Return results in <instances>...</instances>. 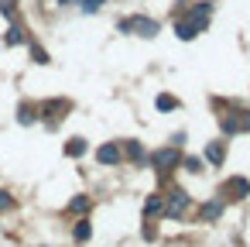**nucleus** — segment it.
I'll list each match as a JSON object with an SVG mask.
<instances>
[{"label":"nucleus","instance_id":"obj_1","mask_svg":"<svg viewBox=\"0 0 250 247\" xmlns=\"http://www.w3.org/2000/svg\"><path fill=\"white\" fill-rule=\"evenodd\" d=\"M188 209V196L182 192V189H171V196H168V202H165V213L175 220V216H182Z\"/></svg>","mask_w":250,"mask_h":247},{"label":"nucleus","instance_id":"obj_2","mask_svg":"<svg viewBox=\"0 0 250 247\" xmlns=\"http://www.w3.org/2000/svg\"><path fill=\"white\" fill-rule=\"evenodd\" d=\"M175 161H178V144H175V148H161V151H154V155H151V165H154L158 172L171 168Z\"/></svg>","mask_w":250,"mask_h":247},{"label":"nucleus","instance_id":"obj_3","mask_svg":"<svg viewBox=\"0 0 250 247\" xmlns=\"http://www.w3.org/2000/svg\"><path fill=\"white\" fill-rule=\"evenodd\" d=\"M223 192L233 196V199H243V196H250V182H247V179H229V182L223 185Z\"/></svg>","mask_w":250,"mask_h":247},{"label":"nucleus","instance_id":"obj_4","mask_svg":"<svg viewBox=\"0 0 250 247\" xmlns=\"http://www.w3.org/2000/svg\"><path fill=\"white\" fill-rule=\"evenodd\" d=\"M130 28H137V35H144V38H154L158 35V24L151 18H130Z\"/></svg>","mask_w":250,"mask_h":247},{"label":"nucleus","instance_id":"obj_5","mask_svg":"<svg viewBox=\"0 0 250 247\" xmlns=\"http://www.w3.org/2000/svg\"><path fill=\"white\" fill-rule=\"evenodd\" d=\"M96 158H100V165H117V161H120V148H117V144H103V148L96 151Z\"/></svg>","mask_w":250,"mask_h":247},{"label":"nucleus","instance_id":"obj_6","mask_svg":"<svg viewBox=\"0 0 250 247\" xmlns=\"http://www.w3.org/2000/svg\"><path fill=\"white\" fill-rule=\"evenodd\" d=\"M65 155H69V158H79V155H86V141H83V137H72V141L65 144Z\"/></svg>","mask_w":250,"mask_h":247},{"label":"nucleus","instance_id":"obj_7","mask_svg":"<svg viewBox=\"0 0 250 247\" xmlns=\"http://www.w3.org/2000/svg\"><path fill=\"white\" fill-rule=\"evenodd\" d=\"M89 233H93L89 220H79V223H76V230H72V237H76L79 244H86V240H89Z\"/></svg>","mask_w":250,"mask_h":247},{"label":"nucleus","instance_id":"obj_8","mask_svg":"<svg viewBox=\"0 0 250 247\" xmlns=\"http://www.w3.org/2000/svg\"><path fill=\"white\" fill-rule=\"evenodd\" d=\"M206 158H209L212 165H219V161H223V144H219V141H212V144L206 148Z\"/></svg>","mask_w":250,"mask_h":247},{"label":"nucleus","instance_id":"obj_9","mask_svg":"<svg viewBox=\"0 0 250 247\" xmlns=\"http://www.w3.org/2000/svg\"><path fill=\"white\" fill-rule=\"evenodd\" d=\"M161 209H165V202H161V196H151V199L144 202V213H147V216H158Z\"/></svg>","mask_w":250,"mask_h":247},{"label":"nucleus","instance_id":"obj_10","mask_svg":"<svg viewBox=\"0 0 250 247\" xmlns=\"http://www.w3.org/2000/svg\"><path fill=\"white\" fill-rule=\"evenodd\" d=\"M219 213H223V202H219V199H216V202H206V206H202V220H216Z\"/></svg>","mask_w":250,"mask_h":247},{"label":"nucleus","instance_id":"obj_11","mask_svg":"<svg viewBox=\"0 0 250 247\" xmlns=\"http://www.w3.org/2000/svg\"><path fill=\"white\" fill-rule=\"evenodd\" d=\"M195 31H199V28H195V24H188V21H185V24H178V38H182V42H192V38H195Z\"/></svg>","mask_w":250,"mask_h":247},{"label":"nucleus","instance_id":"obj_12","mask_svg":"<svg viewBox=\"0 0 250 247\" xmlns=\"http://www.w3.org/2000/svg\"><path fill=\"white\" fill-rule=\"evenodd\" d=\"M223 131H226V134H236V131H240V113H229V117L223 120Z\"/></svg>","mask_w":250,"mask_h":247},{"label":"nucleus","instance_id":"obj_13","mask_svg":"<svg viewBox=\"0 0 250 247\" xmlns=\"http://www.w3.org/2000/svg\"><path fill=\"white\" fill-rule=\"evenodd\" d=\"M175 107H178V100H175V96H168V93H161V96H158V110H175Z\"/></svg>","mask_w":250,"mask_h":247},{"label":"nucleus","instance_id":"obj_14","mask_svg":"<svg viewBox=\"0 0 250 247\" xmlns=\"http://www.w3.org/2000/svg\"><path fill=\"white\" fill-rule=\"evenodd\" d=\"M69 209H72V213H86V209H89V199H86V196H76V199L69 202Z\"/></svg>","mask_w":250,"mask_h":247},{"label":"nucleus","instance_id":"obj_15","mask_svg":"<svg viewBox=\"0 0 250 247\" xmlns=\"http://www.w3.org/2000/svg\"><path fill=\"white\" fill-rule=\"evenodd\" d=\"M35 117H38V113H35L31 107H21V110H18V120H21V124H35Z\"/></svg>","mask_w":250,"mask_h":247},{"label":"nucleus","instance_id":"obj_16","mask_svg":"<svg viewBox=\"0 0 250 247\" xmlns=\"http://www.w3.org/2000/svg\"><path fill=\"white\" fill-rule=\"evenodd\" d=\"M127 155H130L134 161H144V151H141V144H137V141H127Z\"/></svg>","mask_w":250,"mask_h":247},{"label":"nucleus","instance_id":"obj_17","mask_svg":"<svg viewBox=\"0 0 250 247\" xmlns=\"http://www.w3.org/2000/svg\"><path fill=\"white\" fill-rule=\"evenodd\" d=\"M76 4H79L86 14H93V11H100V4H103V0H76Z\"/></svg>","mask_w":250,"mask_h":247},{"label":"nucleus","instance_id":"obj_18","mask_svg":"<svg viewBox=\"0 0 250 247\" xmlns=\"http://www.w3.org/2000/svg\"><path fill=\"white\" fill-rule=\"evenodd\" d=\"M21 42H24L21 28H11V31H7V45H21Z\"/></svg>","mask_w":250,"mask_h":247},{"label":"nucleus","instance_id":"obj_19","mask_svg":"<svg viewBox=\"0 0 250 247\" xmlns=\"http://www.w3.org/2000/svg\"><path fill=\"white\" fill-rule=\"evenodd\" d=\"M31 55H35V62H42V66L48 62V55H45V48H38V45H31Z\"/></svg>","mask_w":250,"mask_h":247},{"label":"nucleus","instance_id":"obj_20","mask_svg":"<svg viewBox=\"0 0 250 247\" xmlns=\"http://www.w3.org/2000/svg\"><path fill=\"white\" fill-rule=\"evenodd\" d=\"M182 165H185V168H188V172H202V161H199V158H185V161H182Z\"/></svg>","mask_w":250,"mask_h":247},{"label":"nucleus","instance_id":"obj_21","mask_svg":"<svg viewBox=\"0 0 250 247\" xmlns=\"http://www.w3.org/2000/svg\"><path fill=\"white\" fill-rule=\"evenodd\" d=\"M0 11H4L7 18H14V0H0Z\"/></svg>","mask_w":250,"mask_h":247},{"label":"nucleus","instance_id":"obj_22","mask_svg":"<svg viewBox=\"0 0 250 247\" xmlns=\"http://www.w3.org/2000/svg\"><path fill=\"white\" fill-rule=\"evenodd\" d=\"M240 131H250V113H240Z\"/></svg>","mask_w":250,"mask_h":247},{"label":"nucleus","instance_id":"obj_23","mask_svg":"<svg viewBox=\"0 0 250 247\" xmlns=\"http://www.w3.org/2000/svg\"><path fill=\"white\" fill-rule=\"evenodd\" d=\"M0 209H11V196L7 192H0Z\"/></svg>","mask_w":250,"mask_h":247}]
</instances>
